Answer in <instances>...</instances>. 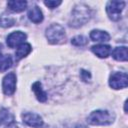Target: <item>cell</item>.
Returning <instances> with one entry per match:
<instances>
[{"instance_id":"cell-1","label":"cell","mask_w":128,"mask_h":128,"mask_svg":"<svg viewBox=\"0 0 128 128\" xmlns=\"http://www.w3.org/2000/svg\"><path fill=\"white\" fill-rule=\"evenodd\" d=\"M91 17V11L88 6L84 4H78L74 7L71 13V19L69 25L72 27H79L85 24Z\"/></svg>"},{"instance_id":"cell-2","label":"cell","mask_w":128,"mask_h":128,"mask_svg":"<svg viewBox=\"0 0 128 128\" xmlns=\"http://www.w3.org/2000/svg\"><path fill=\"white\" fill-rule=\"evenodd\" d=\"M115 119L114 113L107 110H96L87 117V122L91 125H109Z\"/></svg>"},{"instance_id":"cell-3","label":"cell","mask_w":128,"mask_h":128,"mask_svg":"<svg viewBox=\"0 0 128 128\" xmlns=\"http://www.w3.org/2000/svg\"><path fill=\"white\" fill-rule=\"evenodd\" d=\"M46 38L52 44H58L65 38V29L59 24H52L46 29Z\"/></svg>"},{"instance_id":"cell-4","label":"cell","mask_w":128,"mask_h":128,"mask_svg":"<svg viewBox=\"0 0 128 128\" xmlns=\"http://www.w3.org/2000/svg\"><path fill=\"white\" fill-rule=\"evenodd\" d=\"M125 7L124 1H109L106 5V12L109 18L113 21H117L121 17V12Z\"/></svg>"},{"instance_id":"cell-5","label":"cell","mask_w":128,"mask_h":128,"mask_svg":"<svg viewBox=\"0 0 128 128\" xmlns=\"http://www.w3.org/2000/svg\"><path fill=\"white\" fill-rule=\"evenodd\" d=\"M109 85L113 89L126 88L128 85V76L125 72H115L109 78Z\"/></svg>"},{"instance_id":"cell-6","label":"cell","mask_w":128,"mask_h":128,"mask_svg":"<svg viewBox=\"0 0 128 128\" xmlns=\"http://www.w3.org/2000/svg\"><path fill=\"white\" fill-rule=\"evenodd\" d=\"M2 89L5 95H12L16 89V75L13 72L8 73L2 81Z\"/></svg>"},{"instance_id":"cell-7","label":"cell","mask_w":128,"mask_h":128,"mask_svg":"<svg viewBox=\"0 0 128 128\" xmlns=\"http://www.w3.org/2000/svg\"><path fill=\"white\" fill-rule=\"evenodd\" d=\"M22 120L26 125H28L30 127L42 128L44 126V122H43L42 118L40 117V115H38L36 113L26 112V113L22 114Z\"/></svg>"},{"instance_id":"cell-8","label":"cell","mask_w":128,"mask_h":128,"mask_svg":"<svg viewBox=\"0 0 128 128\" xmlns=\"http://www.w3.org/2000/svg\"><path fill=\"white\" fill-rule=\"evenodd\" d=\"M27 38L26 34L22 31H15V32H12L11 34L8 35L7 37V45L10 47V48H14V47H18L20 46L21 44L24 43L25 39Z\"/></svg>"},{"instance_id":"cell-9","label":"cell","mask_w":128,"mask_h":128,"mask_svg":"<svg viewBox=\"0 0 128 128\" xmlns=\"http://www.w3.org/2000/svg\"><path fill=\"white\" fill-rule=\"evenodd\" d=\"M91 50L99 58H106L111 53V47L109 45H104V44L95 45V46H93L91 48Z\"/></svg>"},{"instance_id":"cell-10","label":"cell","mask_w":128,"mask_h":128,"mask_svg":"<svg viewBox=\"0 0 128 128\" xmlns=\"http://www.w3.org/2000/svg\"><path fill=\"white\" fill-rule=\"evenodd\" d=\"M28 17L29 19L34 23H40L43 20V13L40 10V8L36 5L32 6L28 11Z\"/></svg>"},{"instance_id":"cell-11","label":"cell","mask_w":128,"mask_h":128,"mask_svg":"<svg viewBox=\"0 0 128 128\" xmlns=\"http://www.w3.org/2000/svg\"><path fill=\"white\" fill-rule=\"evenodd\" d=\"M32 90L36 96V98L38 99V101L40 102H45L47 100V94L45 93V91L42 88V85L39 81H36L33 85H32Z\"/></svg>"},{"instance_id":"cell-12","label":"cell","mask_w":128,"mask_h":128,"mask_svg":"<svg viewBox=\"0 0 128 128\" xmlns=\"http://www.w3.org/2000/svg\"><path fill=\"white\" fill-rule=\"evenodd\" d=\"M112 57L117 61H127V47L120 46L116 47L112 52Z\"/></svg>"},{"instance_id":"cell-13","label":"cell","mask_w":128,"mask_h":128,"mask_svg":"<svg viewBox=\"0 0 128 128\" xmlns=\"http://www.w3.org/2000/svg\"><path fill=\"white\" fill-rule=\"evenodd\" d=\"M32 48H31V45L28 44V43H23L21 44L20 46L17 47V50L15 52V58L16 60H20L24 57H26L30 52H31Z\"/></svg>"},{"instance_id":"cell-14","label":"cell","mask_w":128,"mask_h":128,"mask_svg":"<svg viewBox=\"0 0 128 128\" xmlns=\"http://www.w3.org/2000/svg\"><path fill=\"white\" fill-rule=\"evenodd\" d=\"M90 38L93 41L105 42V41H108L110 39V36L105 31H102V30H92L90 32Z\"/></svg>"},{"instance_id":"cell-15","label":"cell","mask_w":128,"mask_h":128,"mask_svg":"<svg viewBox=\"0 0 128 128\" xmlns=\"http://www.w3.org/2000/svg\"><path fill=\"white\" fill-rule=\"evenodd\" d=\"M7 6L13 12H22L27 7V2L20 1V0H16V1L13 0V1H8Z\"/></svg>"},{"instance_id":"cell-16","label":"cell","mask_w":128,"mask_h":128,"mask_svg":"<svg viewBox=\"0 0 128 128\" xmlns=\"http://www.w3.org/2000/svg\"><path fill=\"white\" fill-rule=\"evenodd\" d=\"M14 122V116L7 109L0 110V125H10Z\"/></svg>"},{"instance_id":"cell-17","label":"cell","mask_w":128,"mask_h":128,"mask_svg":"<svg viewBox=\"0 0 128 128\" xmlns=\"http://www.w3.org/2000/svg\"><path fill=\"white\" fill-rule=\"evenodd\" d=\"M12 66V58L10 55H1L0 54V72L8 70Z\"/></svg>"},{"instance_id":"cell-18","label":"cell","mask_w":128,"mask_h":128,"mask_svg":"<svg viewBox=\"0 0 128 128\" xmlns=\"http://www.w3.org/2000/svg\"><path fill=\"white\" fill-rule=\"evenodd\" d=\"M15 19L11 16H7V15H2L0 16V26L3 28H8L11 27L15 24Z\"/></svg>"},{"instance_id":"cell-19","label":"cell","mask_w":128,"mask_h":128,"mask_svg":"<svg viewBox=\"0 0 128 128\" xmlns=\"http://www.w3.org/2000/svg\"><path fill=\"white\" fill-rule=\"evenodd\" d=\"M71 43L74 45V46H78V47H82V46H85L87 43H88V39L82 35H78V36H75L74 38L71 39Z\"/></svg>"},{"instance_id":"cell-20","label":"cell","mask_w":128,"mask_h":128,"mask_svg":"<svg viewBox=\"0 0 128 128\" xmlns=\"http://www.w3.org/2000/svg\"><path fill=\"white\" fill-rule=\"evenodd\" d=\"M44 4L50 8V9H54L57 6H59L61 4V1H52V0H48V1H44Z\"/></svg>"},{"instance_id":"cell-21","label":"cell","mask_w":128,"mask_h":128,"mask_svg":"<svg viewBox=\"0 0 128 128\" xmlns=\"http://www.w3.org/2000/svg\"><path fill=\"white\" fill-rule=\"evenodd\" d=\"M81 75H82V79L84 80V81H87V79H88V77H90V74L88 73V72H86V71H82L81 72Z\"/></svg>"},{"instance_id":"cell-22","label":"cell","mask_w":128,"mask_h":128,"mask_svg":"<svg viewBox=\"0 0 128 128\" xmlns=\"http://www.w3.org/2000/svg\"><path fill=\"white\" fill-rule=\"evenodd\" d=\"M6 128H19V127H18L17 125H15V124H13V123H12V124L8 125V126H7Z\"/></svg>"},{"instance_id":"cell-23","label":"cell","mask_w":128,"mask_h":128,"mask_svg":"<svg viewBox=\"0 0 128 128\" xmlns=\"http://www.w3.org/2000/svg\"><path fill=\"white\" fill-rule=\"evenodd\" d=\"M75 128H87L86 126H84V125H76L75 126Z\"/></svg>"},{"instance_id":"cell-24","label":"cell","mask_w":128,"mask_h":128,"mask_svg":"<svg viewBox=\"0 0 128 128\" xmlns=\"http://www.w3.org/2000/svg\"><path fill=\"white\" fill-rule=\"evenodd\" d=\"M0 54H1V44H0Z\"/></svg>"}]
</instances>
